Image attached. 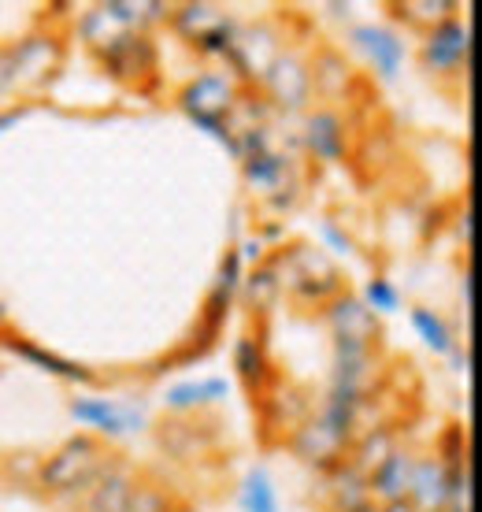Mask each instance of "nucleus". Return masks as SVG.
Here are the masks:
<instances>
[{
  "mask_svg": "<svg viewBox=\"0 0 482 512\" xmlns=\"http://www.w3.org/2000/svg\"><path fill=\"white\" fill-rule=\"evenodd\" d=\"M267 268L275 271L279 290L290 294L301 305H330L338 294H345L342 268L330 260L316 245H290L279 249L275 256H267Z\"/></svg>",
  "mask_w": 482,
  "mask_h": 512,
  "instance_id": "nucleus-1",
  "label": "nucleus"
},
{
  "mask_svg": "<svg viewBox=\"0 0 482 512\" xmlns=\"http://www.w3.org/2000/svg\"><path fill=\"white\" fill-rule=\"evenodd\" d=\"M112 449L108 442L93 435H75L67 438L64 446L52 457H45L38 468V487L49 498H86V490L101 479V472L112 464Z\"/></svg>",
  "mask_w": 482,
  "mask_h": 512,
  "instance_id": "nucleus-2",
  "label": "nucleus"
},
{
  "mask_svg": "<svg viewBox=\"0 0 482 512\" xmlns=\"http://www.w3.org/2000/svg\"><path fill=\"white\" fill-rule=\"evenodd\" d=\"M67 412L101 442H123L149 431V405L141 397H71Z\"/></svg>",
  "mask_w": 482,
  "mask_h": 512,
  "instance_id": "nucleus-3",
  "label": "nucleus"
},
{
  "mask_svg": "<svg viewBox=\"0 0 482 512\" xmlns=\"http://www.w3.org/2000/svg\"><path fill=\"white\" fill-rule=\"evenodd\" d=\"M241 179L245 186L264 197L267 208L275 212H290L301 197V179H297V160H293L286 149L271 145L264 153L241 156Z\"/></svg>",
  "mask_w": 482,
  "mask_h": 512,
  "instance_id": "nucleus-4",
  "label": "nucleus"
},
{
  "mask_svg": "<svg viewBox=\"0 0 482 512\" xmlns=\"http://www.w3.org/2000/svg\"><path fill=\"white\" fill-rule=\"evenodd\" d=\"M282 52H286V45H282L279 30L271 23L238 26L234 45H230V52H227V64H230L227 75L234 78L238 86H260Z\"/></svg>",
  "mask_w": 482,
  "mask_h": 512,
  "instance_id": "nucleus-5",
  "label": "nucleus"
},
{
  "mask_svg": "<svg viewBox=\"0 0 482 512\" xmlns=\"http://www.w3.org/2000/svg\"><path fill=\"white\" fill-rule=\"evenodd\" d=\"M471 64V26L453 15L442 26H434L423 34L419 45V67L431 78H468Z\"/></svg>",
  "mask_w": 482,
  "mask_h": 512,
  "instance_id": "nucleus-6",
  "label": "nucleus"
},
{
  "mask_svg": "<svg viewBox=\"0 0 482 512\" xmlns=\"http://www.w3.org/2000/svg\"><path fill=\"white\" fill-rule=\"evenodd\" d=\"M104 75H112L115 82L123 86H145V78H156V67H160V52H156V41L141 30H123L119 38H112L97 52Z\"/></svg>",
  "mask_w": 482,
  "mask_h": 512,
  "instance_id": "nucleus-7",
  "label": "nucleus"
},
{
  "mask_svg": "<svg viewBox=\"0 0 482 512\" xmlns=\"http://www.w3.org/2000/svg\"><path fill=\"white\" fill-rule=\"evenodd\" d=\"M375 383H379V360H375V349L334 342V364H330L327 397H342V401L364 405V401L375 397Z\"/></svg>",
  "mask_w": 482,
  "mask_h": 512,
  "instance_id": "nucleus-8",
  "label": "nucleus"
},
{
  "mask_svg": "<svg viewBox=\"0 0 482 512\" xmlns=\"http://www.w3.org/2000/svg\"><path fill=\"white\" fill-rule=\"evenodd\" d=\"M15 90H45L64 67V45L56 34H26L12 45Z\"/></svg>",
  "mask_w": 482,
  "mask_h": 512,
  "instance_id": "nucleus-9",
  "label": "nucleus"
},
{
  "mask_svg": "<svg viewBox=\"0 0 482 512\" xmlns=\"http://www.w3.org/2000/svg\"><path fill=\"white\" fill-rule=\"evenodd\" d=\"M264 93L267 101L282 108V112H308V104L316 97V86H312V67H308L305 56H297V52H282L275 67L264 75Z\"/></svg>",
  "mask_w": 482,
  "mask_h": 512,
  "instance_id": "nucleus-10",
  "label": "nucleus"
},
{
  "mask_svg": "<svg viewBox=\"0 0 482 512\" xmlns=\"http://www.w3.org/2000/svg\"><path fill=\"white\" fill-rule=\"evenodd\" d=\"M238 97L241 86L223 71H204L178 90V104L190 119H230Z\"/></svg>",
  "mask_w": 482,
  "mask_h": 512,
  "instance_id": "nucleus-11",
  "label": "nucleus"
},
{
  "mask_svg": "<svg viewBox=\"0 0 482 512\" xmlns=\"http://www.w3.org/2000/svg\"><path fill=\"white\" fill-rule=\"evenodd\" d=\"M349 41H353V49L368 60V67L382 82H397V78H401V67H405V60H408V45L394 26L360 23L349 30Z\"/></svg>",
  "mask_w": 482,
  "mask_h": 512,
  "instance_id": "nucleus-12",
  "label": "nucleus"
},
{
  "mask_svg": "<svg viewBox=\"0 0 482 512\" xmlns=\"http://www.w3.org/2000/svg\"><path fill=\"white\" fill-rule=\"evenodd\" d=\"M323 320H327L334 342L345 346H368L375 349L382 338V323L356 294H338L330 305H323Z\"/></svg>",
  "mask_w": 482,
  "mask_h": 512,
  "instance_id": "nucleus-13",
  "label": "nucleus"
},
{
  "mask_svg": "<svg viewBox=\"0 0 482 512\" xmlns=\"http://www.w3.org/2000/svg\"><path fill=\"white\" fill-rule=\"evenodd\" d=\"M290 449L297 461L308 464V468H316L319 475H327L330 468H338V464L349 457V442H345L338 431H330L319 416H305V420L293 427Z\"/></svg>",
  "mask_w": 482,
  "mask_h": 512,
  "instance_id": "nucleus-14",
  "label": "nucleus"
},
{
  "mask_svg": "<svg viewBox=\"0 0 482 512\" xmlns=\"http://www.w3.org/2000/svg\"><path fill=\"white\" fill-rule=\"evenodd\" d=\"M301 149L319 164H345L349 160V123L334 108H312L301 123Z\"/></svg>",
  "mask_w": 482,
  "mask_h": 512,
  "instance_id": "nucleus-15",
  "label": "nucleus"
},
{
  "mask_svg": "<svg viewBox=\"0 0 482 512\" xmlns=\"http://www.w3.org/2000/svg\"><path fill=\"white\" fill-rule=\"evenodd\" d=\"M141 475L123 457H112V464L101 472V479L86 490L82 509L86 512H130V498L138 490Z\"/></svg>",
  "mask_w": 482,
  "mask_h": 512,
  "instance_id": "nucleus-16",
  "label": "nucleus"
},
{
  "mask_svg": "<svg viewBox=\"0 0 482 512\" xmlns=\"http://www.w3.org/2000/svg\"><path fill=\"white\" fill-rule=\"evenodd\" d=\"M445 487H449V464L438 453H416L412 479H408L405 501L416 512H445Z\"/></svg>",
  "mask_w": 482,
  "mask_h": 512,
  "instance_id": "nucleus-17",
  "label": "nucleus"
},
{
  "mask_svg": "<svg viewBox=\"0 0 482 512\" xmlns=\"http://www.w3.org/2000/svg\"><path fill=\"white\" fill-rule=\"evenodd\" d=\"M230 397V383L219 375H204V379H186L164 390V409L175 416H201V412L216 409Z\"/></svg>",
  "mask_w": 482,
  "mask_h": 512,
  "instance_id": "nucleus-18",
  "label": "nucleus"
},
{
  "mask_svg": "<svg viewBox=\"0 0 482 512\" xmlns=\"http://www.w3.org/2000/svg\"><path fill=\"white\" fill-rule=\"evenodd\" d=\"M412 461L416 453L405 446H397L379 468L368 472V494L375 505H390V501H405L408 494V479H412Z\"/></svg>",
  "mask_w": 482,
  "mask_h": 512,
  "instance_id": "nucleus-19",
  "label": "nucleus"
},
{
  "mask_svg": "<svg viewBox=\"0 0 482 512\" xmlns=\"http://www.w3.org/2000/svg\"><path fill=\"white\" fill-rule=\"evenodd\" d=\"M371 501L368 494V475L353 468L349 461H342L338 468L327 472V487H323V505L327 512H356Z\"/></svg>",
  "mask_w": 482,
  "mask_h": 512,
  "instance_id": "nucleus-20",
  "label": "nucleus"
},
{
  "mask_svg": "<svg viewBox=\"0 0 482 512\" xmlns=\"http://www.w3.org/2000/svg\"><path fill=\"white\" fill-rule=\"evenodd\" d=\"M4 346L12 349L15 357H23L26 364H34L38 372L52 375V379H64V383H97V375L89 372L86 364H78V360H67L60 353H49V349L34 346V342H26V338H4Z\"/></svg>",
  "mask_w": 482,
  "mask_h": 512,
  "instance_id": "nucleus-21",
  "label": "nucleus"
},
{
  "mask_svg": "<svg viewBox=\"0 0 482 512\" xmlns=\"http://www.w3.org/2000/svg\"><path fill=\"white\" fill-rule=\"evenodd\" d=\"M227 19H234V15H227V8H223V4L190 0V4H175V8H171V19H167V23L175 26V34L182 41L197 45V41H204L212 30H219Z\"/></svg>",
  "mask_w": 482,
  "mask_h": 512,
  "instance_id": "nucleus-22",
  "label": "nucleus"
},
{
  "mask_svg": "<svg viewBox=\"0 0 482 512\" xmlns=\"http://www.w3.org/2000/svg\"><path fill=\"white\" fill-rule=\"evenodd\" d=\"M397 446H401V438H397L394 427H390V423H379V427L364 431L360 438H353V446H349V457H345V461L368 475L371 468H379Z\"/></svg>",
  "mask_w": 482,
  "mask_h": 512,
  "instance_id": "nucleus-23",
  "label": "nucleus"
},
{
  "mask_svg": "<svg viewBox=\"0 0 482 512\" xmlns=\"http://www.w3.org/2000/svg\"><path fill=\"white\" fill-rule=\"evenodd\" d=\"M412 331L419 334V342L431 349L434 357H453L460 349V342H457V334H453V327H449V320L445 316H438L434 308H427V305H416L412 308Z\"/></svg>",
  "mask_w": 482,
  "mask_h": 512,
  "instance_id": "nucleus-24",
  "label": "nucleus"
},
{
  "mask_svg": "<svg viewBox=\"0 0 482 512\" xmlns=\"http://www.w3.org/2000/svg\"><path fill=\"white\" fill-rule=\"evenodd\" d=\"M234 368H238L241 383L249 386L253 394H260L271 379V360H267V346L256 334H241L234 346Z\"/></svg>",
  "mask_w": 482,
  "mask_h": 512,
  "instance_id": "nucleus-25",
  "label": "nucleus"
},
{
  "mask_svg": "<svg viewBox=\"0 0 482 512\" xmlns=\"http://www.w3.org/2000/svg\"><path fill=\"white\" fill-rule=\"evenodd\" d=\"M390 8H394V15L401 19V23L419 30V34H427V30H434V26H442L445 19L460 15L457 0H397V4H390Z\"/></svg>",
  "mask_w": 482,
  "mask_h": 512,
  "instance_id": "nucleus-26",
  "label": "nucleus"
},
{
  "mask_svg": "<svg viewBox=\"0 0 482 512\" xmlns=\"http://www.w3.org/2000/svg\"><path fill=\"white\" fill-rule=\"evenodd\" d=\"M238 505L241 512H282L279 505V487H275V479L267 468H249L245 479H241L238 487Z\"/></svg>",
  "mask_w": 482,
  "mask_h": 512,
  "instance_id": "nucleus-27",
  "label": "nucleus"
},
{
  "mask_svg": "<svg viewBox=\"0 0 482 512\" xmlns=\"http://www.w3.org/2000/svg\"><path fill=\"white\" fill-rule=\"evenodd\" d=\"M241 297H245V305L253 308V312H267V308L282 297L279 279H275V271L267 268V260L264 264H256V268L241 279Z\"/></svg>",
  "mask_w": 482,
  "mask_h": 512,
  "instance_id": "nucleus-28",
  "label": "nucleus"
},
{
  "mask_svg": "<svg viewBox=\"0 0 482 512\" xmlns=\"http://www.w3.org/2000/svg\"><path fill=\"white\" fill-rule=\"evenodd\" d=\"M364 305L375 312V316H394V312H401V290H397L394 282L386 279V275H375V279L364 282V297H360Z\"/></svg>",
  "mask_w": 482,
  "mask_h": 512,
  "instance_id": "nucleus-29",
  "label": "nucleus"
},
{
  "mask_svg": "<svg viewBox=\"0 0 482 512\" xmlns=\"http://www.w3.org/2000/svg\"><path fill=\"white\" fill-rule=\"evenodd\" d=\"M445 512H471V461L449 464V487H445Z\"/></svg>",
  "mask_w": 482,
  "mask_h": 512,
  "instance_id": "nucleus-30",
  "label": "nucleus"
},
{
  "mask_svg": "<svg viewBox=\"0 0 482 512\" xmlns=\"http://www.w3.org/2000/svg\"><path fill=\"white\" fill-rule=\"evenodd\" d=\"M78 34H82V41L89 45V52L97 56V52H101L112 38H119L123 30H119V26H115L101 8H89V12L78 19Z\"/></svg>",
  "mask_w": 482,
  "mask_h": 512,
  "instance_id": "nucleus-31",
  "label": "nucleus"
},
{
  "mask_svg": "<svg viewBox=\"0 0 482 512\" xmlns=\"http://www.w3.org/2000/svg\"><path fill=\"white\" fill-rule=\"evenodd\" d=\"M316 234H319V249L323 253H338V256H353L356 253V238L349 231H345L338 219H319V227H316Z\"/></svg>",
  "mask_w": 482,
  "mask_h": 512,
  "instance_id": "nucleus-32",
  "label": "nucleus"
},
{
  "mask_svg": "<svg viewBox=\"0 0 482 512\" xmlns=\"http://www.w3.org/2000/svg\"><path fill=\"white\" fill-rule=\"evenodd\" d=\"M130 512H175V498L160 483H145L141 479L134 498H130Z\"/></svg>",
  "mask_w": 482,
  "mask_h": 512,
  "instance_id": "nucleus-33",
  "label": "nucleus"
},
{
  "mask_svg": "<svg viewBox=\"0 0 482 512\" xmlns=\"http://www.w3.org/2000/svg\"><path fill=\"white\" fill-rule=\"evenodd\" d=\"M15 93V64H12V45H0V101Z\"/></svg>",
  "mask_w": 482,
  "mask_h": 512,
  "instance_id": "nucleus-34",
  "label": "nucleus"
},
{
  "mask_svg": "<svg viewBox=\"0 0 482 512\" xmlns=\"http://www.w3.org/2000/svg\"><path fill=\"white\" fill-rule=\"evenodd\" d=\"M26 116H30V104H15V108H4V112H0V134H8L12 127H19Z\"/></svg>",
  "mask_w": 482,
  "mask_h": 512,
  "instance_id": "nucleus-35",
  "label": "nucleus"
},
{
  "mask_svg": "<svg viewBox=\"0 0 482 512\" xmlns=\"http://www.w3.org/2000/svg\"><path fill=\"white\" fill-rule=\"evenodd\" d=\"M241 260H256V264H264V242L260 238H249V242L238 249Z\"/></svg>",
  "mask_w": 482,
  "mask_h": 512,
  "instance_id": "nucleus-36",
  "label": "nucleus"
},
{
  "mask_svg": "<svg viewBox=\"0 0 482 512\" xmlns=\"http://www.w3.org/2000/svg\"><path fill=\"white\" fill-rule=\"evenodd\" d=\"M471 286H475V275L464 271V279H460V305H464V312H471Z\"/></svg>",
  "mask_w": 482,
  "mask_h": 512,
  "instance_id": "nucleus-37",
  "label": "nucleus"
},
{
  "mask_svg": "<svg viewBox=\"0 0 482 512\" xmlns=\"http://www.w3.org/2000/svg\"><path fill=\"white\" fill-rule=\"evenodd\" d=\"M457 234H460V242H464V249H471V212H464V216H460Z\"/></svg>",
  "mask_w": 482,
  "mask_h": 512,
  "instance_id": "nucleus-38",
  "label": "nucleus"
},
{
  "mask_svg": "<svg viewBox=\"0 0 482 512\" xmlns=\"http://www.w3.org/2000/svg\"><path fill=\"white\" fill-rule=\"evenodd\" d=\"M379 512H416L408 501H390V505H379Z\"/></svg>",
  "mask_w": 482,
  "mask_h": 512,
  "instance_id": "nucleus-39",
  "label": "nucleus"
},
{
  "mask_svg": "<svg viewBox=\"0 0 482 512\" xmlns=\"http://www.w3.org/2000/svg\"><path fill=\"white\" fill-rule=\"evenodd\" d=\"M356 512H379V505H375V501H368L364 509H356Z\"/></svg>",
  "mask_w": 482,
  "mask_h": 512,
  "instance_id": "nucleus-40",
  "label": "nucleus"
}]
</instances>
